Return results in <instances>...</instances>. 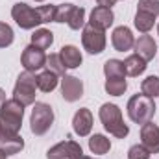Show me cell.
Listing matches in <instances>:
<instances>
[{"label":"cell","mask_w":159,"mask_h":159,"mask_svg":"<svg viewBox=\"0 0 159 159\" xmlns=\"http://www.w3.org/2000/svg\"><path fill=\"white\" fill-rule=\"evenodd\" d=\"M59 57H61L65 69H78L80 65H81V61H83L81 52H80L74 44H65V46H61Z\"/></svg>","instance_id":"e0dca14e"},{"label":"cell","mask_w":159,"mask_h":159,"mask_svg":"<svg viewBox=\"0 0 159 159\" xmlns=\"http://www.w3.org/2000/svg\"><path fill=\"white\" fill-rule=\"evenodd\" d=\"M150 152L143 146V144H133L128 150V159H150Z\"/></svg>","instance_id":"f546056e"},{"label":"cell","mask_w":159,"mask_h":159,"mask_svg":"<svg viewBox=\"0 0 159 159\" xmlns=\"http://www.w3.org/2000/svg\"><path fill=\"white\" fill-rule=\"evenodd\" d=\"M59 83V76L52 70H43L37 76V89H41L43 93H52Z\"/></svg>","instance_id":"44dd1931"},{"label":"cell","mask_w":159,"mask_h":159,"mask_svg":"<svg viewBox=\"0 0 159 159\" xmlns=\"http://www.w3.org/2000/svg\"><path fill=\"white\" fill-rule=\"evenodd\" d=\"M13 39H15V34L11 30L9 24L6 22H0V48H7L13 44Z\"/></svg>","instance_id":"83f0119b"},{"label":"cell","mask_w":159,"mask_h":159,"mask_svg":"<svg viewBox=\"0 0 159 159\" xmlns=\"http://www.w3.org/2000/svg\"><path fill=\"white\" fill-rule=\"evenodd\" d=\"M128 117L133 120L135 124H146L154 119L156 115V104H154V98H148L144 96L143 93L141 94H133L129 100H128Z\"/></svg>","instance_id":"277c9868"},{"label":"cell","mask_w":159,"mask_h":159,"mask_svg":"<svg viewBox=\"0 0 159 159\" xmlns=\"http://www.w3.org/2000/svg\"><path fill=\"white\" fill-rule=\"evenodd\" d=\"M46 67H48V70L56 72L57 76H65V70H67V69H65V65H63L59 54H50V56H46Z\"/></svg>","instance_id":"4316f807"},{"label":"cell","mask_w":159,"mask_h":159,"mask_svg":"<svg viewBox=\"0 0 159 159\" xmlns=\"http://www.w3.org/2000/svg\"><path fill=\"white\" fill-rule=\"evenodd\" d=\"M35 89H37V76L34 72L24 70L17 78L15 89H13V98L17 102H20L24 107L32 106V104H35Z\"/></svg>","instance_id":"5b68a950"},{"label":"cell","mask_w":159,"mask_h":159,"mask_svg":"<svg viewBox=\"0 0 159 159\" xmlns=\"http://www.w3.org/2000/svg\"><path fill=\"white\" fill-rule=\"evenodd\" d=\"M96 2H98V6H100V7H109V9H111V7L115 6V2H117V0H96Z\"/></svg>","instance_id":"4dcf8cb0"},{"label":"cell","mask_w":159,"mask_h":159,"mask_svg":"<svg viewBox=\"0 0 159 159\" xmlns=\"http://www.w3.org/2000/svg\"><path fill=\"white\" fill-rule=\"evenodd\" d=\"M4 137V129H2V126H0V139Z\"/></svg>","instance_id":"836d02e7"},{"label":"cell","mask_w":159,"mask_h":159,"mask_svg":"<svg viewBox=\"0 0 159 159\" xmlns=\"http://www.w3.org/2000/svg\"><path fill=\"white\" fill-rule=\"evenodd\" d=\"M54 22H67L70 30H80L85 26V9L74 4H59L56 7Z\"/></svg>","instance_id":"52a82bcc"},{"label":"cell","mask_w":159,"mask_h":159,"mask_svg":"<svg viewBox=\"0 0 159 159\" xmlns=\"http://www.w3.org/2000/svg\"><path fill=\"white\" fill-rule=\"evenodd\" d=\"M54 124V111L48 104L44 102H35L30 117V129L34 135H44L50 126Z\"/></svg>","instance_id":"8992f818"},{"label":"cell","mask_w":159,"mask_h":159,"mask_svg":"<svg viewBox=\"0 0 159 159\" xmlns=\"http://www.w3.org/2000/svg\"><path fill=\"white\" fill-rule=\"evenodd\" d=\"M0 148L7 154V156H13V154H19L22 148H24V141L22 137L17 133V135H11V133H4V137L0 139Z\"/></svg>","instance_id":"d6986e66"},{"label":"cell","mask_w":159,"mask_h":159,"mask_svg":"<svg viewBox=\"0 0 159 159\" xmlns=\"http://www.w3.org/2000/svg\"><path fill=\"white\" fill-rule=\"evenodd\" d=\"M61 96L65 102H76L83 96V83L76 76H63L61 78Z\"/></svg>","instance_id":"7c38bea8"},{"label":"cell","mask_w":159,"mask_h":159,"mask_svg":"<svg viewBox=\"0 0 159 159\" xmlns=\"http://www.w3.org/2000/svg\"><path fill=\"white\" fill-rule=\"evenodd\" d=\"M72 128H74V133L80 137H87L93 129V113L87 109V107H81L74 113V119H72Z\"/></svg>","instance_id":"9a60e30c"},{"label":"cell","mask_w":159,"mask_h":159,"mask_svg":"<svg viewBox=\"0 0 159 159\" xmlns=\"http://www.w3.org/2000/svg\"><path fill=\"white\" fill-rule=\"evenodd\" d=\"M52 43H54V34L50 30H46V28H39V30H35L32 34V44L41 48V50L50 48Z\"/></svg>","instance_id":"7402d4cb"},{"label":"cell","mask_w":159,"mask_h":159,"mask_svg":"<svg viewBox=\"0 0 159 159\" xmlns=\"http://www.w3.org/2000/svg\"><path fill=\"white\" fill-rule=\"evenodd\" d=\"M98 117L102 120L104 128L117 139H124L129 133V128L122 119V111L117 104H104L98 111Z\"/></svg>","instance_id":"7a4b0ae2"},{"label":"cell","mask_w":159,"mask_h":159,"mask_svg":"<svg viewBox=\"0 0 159 159\" xmlns=\"http://www.w3.org/2000/svg\"><path fill=\"white\" fill-rule=\"evenodd\" d=\"M89 150L96 156H104L111 150V141L102 135V133H94L91 139H89Z\"/></svg>","instance_id":"ffe728a7"},{"label":"cell","mask_w":159,"mask_h":159,"mask_svg":"<svg viewBox=\"0 0 159 159\" xmlns=\"http://www.w3.org/2000/svg\"><path fill=\"white\" fill-rule=\"evenodd\" d=\"M4 102H6V93H4V89H0V107H2Z\"/></svg>","instance_id":"1f68e13d"},{"label":"cell","mask_w":159,"mask_h":159,"mask_svg":"<svg viewBox=\"0 0 159 159\" xmlns=\"http://www.w3.org/2000/svg\"><path fill=\"white\" fill-rule=\"evenodd\" d=\"M157 34H159V24H157Z\"/></svg>","instance_id":"8d00e7d4"},{"label":"cell","mask_w":159,"mask_h":159,"mask_svg":"<svg viewBox=\"0 0 159 159\" xmlns=\"http://www.w3.org/2000/svg\"><path fill=\"white\" fill-rule=\"evenodd\" d=\"M141 144L150 154H159V126L152 120L141 126Z\"/></svg>","instance_id":"8fae6325"},{"label":"cell","mask_w":159,"mask_h":159,"mask_svg":"<svg viewBox=\"0 0 159 159\" xmlns=\"http://www.w3.org/2000/svg\"><path fill=\"white\" fill-rule=\"evenodd\" d=\"M113 20H115V15H113V11L109 9V7H94L93 11H91V19H89V24L93 26V28H96V30H102V32H106L111 24H113Z\"/></svg>","instance_id":"5bb4252c"},{"label":"cell","mask_w":159,"mask_h":159,"mask_svg":"<svg viewBox=\"0 0 159 159\" xmlns=\"http://www.w3.org/2000/svg\"><path fill=\"white\" fill-rule=\"evenodd\" d=\"M106 93L111 94V96H120L126 93L128 89V81L126 78H107L106 80Z\"/></svg>","instance_id":"cb8c5ba5"},{"label":"cell","mask_w":159,"mask_h":159,"mask_svg":"<svg viewBox=\"0 0 159 159\" xmlns=\"http://www.w3.org/2000/svg\"><path fill=\"white\" fill-rule=\"evenodd\" d=\"M135 54L137 56H141L146 63L150 61V59H154L156 57V52H157V44H156V41L152 35H141L139 39L135 41Z\"/></svg>","instance_id":"2e32d148"},{"label":"cell","mask_w":159,"mask_h":159,"mask_svg":"<svg viewBox=\"0 0 159 159\" xmlns=\"http://www.w3.org/2000/svg\"><path fill=\"white\" fill-rule=\"evenodd\" d=\"M56 7L57 6H41V7H30L24 2H17L11 7L13 20L22 30H34L35 26L44 22H54L56 19Z\"/></svg>","instance_id":"6da1fadb"},{"label":"cell","mask_w":159,"mask_h":159,"mask_svg":"<svg viewBox=\"0 0 159 159\" xmlns=\"http://www.w3.org/2000/svg\"><path fill=\"white\" fill-rule=\"evenodd\" d=\"M22 117H24V106L15 98L6 100L0 107V126L4 133L17 135L22 126Z\"/></svg>","instance_id":"3957f363"},{"label":"cell","mask_w":159,"mask_h":159,"mask_svg":"<svg viewBox=\"0 0 159 159\" xmlns=\"http://www.w3.org/2000/svg\"><path fill=\"white\" fill-rule=\"evenodd\" d=\"M35 2H44V0H35Z\"/></svg>","instance_id":"d590c367"},{"label":"cell","mask_w":159,"mask_h":159,"mask_svg":"<svg viewBox=\"0 0 159 159\" xmlns=\"http://www.w3.org/2000/svg\"><path fill=\"white\" fill-rule=\"evenodd\" d=\"M137 11L148 13V15H152V17L157 19V15H159V0H139V4H137Z\"/></svg>","instance_id":"f1b7e54d"},{"label":"cell","mask_w":159,"mask_h":159,"mask_svg":"<svg viewBox=\"0 0 159 159\" xmlns=\"http://www.w3.org/2000/svg\"><path fill=\"white\" fill-rule=\"evenodd\" d=\"M154 22H156V17H152V15H148V13H143V11H137L135 20H133L135 28H137L139 32H143V34H148V32L154 28Z\"/></svg>","instance_id":"d4e9b609"},{"label":"cell","mask_w":159,"mask_h":159,"mask_svg":"<svg viewBox=\"0 0 159 159\" xmlns=\"http://www.w3.org/2000/svg\"><path fill=\"white\" fill-rule=\"evenodd\" d=\"M104 74H106V78H126L124 61H120V59H107L104 63Z\"/></svg>","instance_id":"603a6c76"},{"label":"cell","mask_w":159,"mask_h":159,"mask_svg":"<svg viewBox=\"0 0 159 159\" xmlns=\"http://www.w3.org/2000/svg\"><path fill=\"white\" fill-rule=\"evenodd\" d=\"M81 156H83V150L74 141L57 143L46 152V159H80Z\"/></svg>","instance_id":"30bf717a"},{"label":"cell","mask_w":159,"mask_h":159,"mask_svg":"<svg viewBox=\"0 0 159 159\" xmlns=\"http://www.w3.org/2000/svg\"><path fill=\"white\" fill-rule=\"evenodd\" d=\"M20 63H22L24 70H28V72L41 70L43 67H46V54H44V50L30 44L24 48V52L20 56Z\"/></svg>","instance_id":"9c48e42d"},{"label":"cell","mask_w":159,"mask_h":159,"mask_svg":"<svg viewBox=\"0 0 159 159\" xmlns=\"http://www.w3.org/2000/svg\"><path fill=\"white\" fill-rule=\"evenodd\" d=\"M141 93L148 98H157L159 96V78L157 76H148L141 83Z\"/></svg>","instance_id":"484cf974"},{"label":"cell","mask_w":159,"mask_h":159,"mask_svg":"<svg viewBox=\"0 0 159 159\" xmlns=\"http://www.w3.org/2000/svg\"><path fill=\"white\" fill-rule=\"evenodd\" d=\"M106 34L102 30L93 28L91 24L83 26V34H81V44L89 54H102L106 48Z\"/></svg>","instance_id":"ba28073f"},{"label":"cell","mask_w":159,"mask_h":159,"mask_svg":"<svg viewBox=\"0 0 159 159\" xmlns=\"http://www.w3.org/2000/svg\"><path fill=\"white\" fill-rule=\"evenodd\" d=\"M0 159H7V154H6L2 148H0Z\"/></svg>","instance_id":"d6a6232c"},{"label":"cell","mask_w":159,"mask_h":159,"mask_svg":"<svg viewBox=\"0 0 159 159\" xmlns=\"http://www.w3.org/2000/svg\"><path fill=\"white\" fill-rule=\"evenodd\" d=\"M146 61L141 57V56H137V54H131V56H128L126 59H124V70H126V74L128 76H133V78H137V76H141L144 70H146Z\"/></svg>","instance_id":"ac0fdd59"},{"label":"cell","mask_w":159,"mask_h":159,"mask_svg":"<svg viewBox=\"0 0 159 159\" xmlns=\"http://www.w3.org/2000/svg\"><path fill=\"white\" fill-rule=\"evenodd\" d=\"M111 43H113V48L117 52H128L133 48L135 44V37H133V32L128 28V26H119L113 30L111 34Z\"/></svg>","instance_id":"4fadbf2b"},{"label":"cell","mask_w":159,"mask_h":159,"mask_svg":"<svg viewBox=\"0 0 159 159\" xmlns=\"http://www.w3.org/2000/svg\"><path fill=\"white\" fill-rule=\"evenodd\" d=\"M80 159H94V157H89V156H81Z\"/></svg>","instance_id":"e575fe53"}]
</instances>
